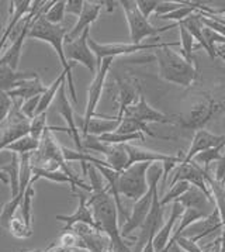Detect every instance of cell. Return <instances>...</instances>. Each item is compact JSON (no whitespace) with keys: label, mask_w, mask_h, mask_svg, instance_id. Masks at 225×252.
Instances as JSON below:
<instances>
[{"label":"cell","mask_w":225,"mask_h":252,"mask_svg":"<svg viewBox=\"0 0 225 252\" xmlns=\"http://www.w3.org/2000/svg\"><path fill=\"white\" fill-rule=\"evenodd\" d=\"M159 193L156 192L154 194V200H152V206L149 214L146 217V220L143 221V224L140 228V234L135 240V247H134L133 252H141L142 248L145 247V244L152 240L156 232L162 228V225L165 224L164 221V207L159 203Z\"/></svg>","instance_id":"7c38bea8"},{"label":"cell","mask_w":225,"mask_h":252,"mask_svg":"<svg viewBox=\"0 0 225 252\" xmlns=\"http://www.w3.org/2000/svg\"><path fill=\"white\" fill-rule=\"evenodd\" d=\"M13 109V99L9 96V93L0 91V124L7 119Z\"/></svg>","instance_id":"f6af8a7d"},{"label":"cell","mask_w":225,"mask_h":252,"mask_svg":"<svg viewBox=\"0 0 225 252\" xmlns=\"http://www.w3.org/2000/svg\"><path fill=\"white\" fill-rule=\"evenodd\" d=\"M47 117H48V111H44L41 114H35V117L31 120L30 135L37 141L41 140L44 130L47 128Z\"/></svg>","instance_id":"b9f144b4"},{"label":"cell","mask_w":225,"mask_h":252,"mask_svg":"<svg viewBox=\"0 0 225 252\" xmlns=\"http://www.w3.org/2000/svg\"><path fill=\"white\" fill-rule=\"evenodd\" d=\"M220 145H225V134L224 135H218V134H214V132L207 131L205 128L197 130V131H195L192 145L189 148V152L186 154L183 162H190L197 154L207 151L210 148L220 147Z\"/></svg>","instance_id":"ffe728a7"},{"label":"cell","mask_w":225,"mask_h":252,"mask_svg":"<svg viewBox=\"0 0 225 252\" xmlns=\"http://www.w3.org/2000/svg\"><path fill=\"white\" fill-rule=\"evenodd\" d=\"M177 27L180 31V47H182V55L186 60L192 63H195V57H193V50H195V38L193 35L187 31L183 26V23H177Z\"/></svg>","instance_id":"d590c367"},{"label":"cell","mask_w":225,"mask_h":252,"mask_svg":"<svg viewBox=\"0 0 225 252\" xmlns=\"http://www.w3.org/2000/svg\"><path fill=\"white\" fill-rule=\"evenodd\" d=\"M135 1H137L138 10L141 11V14L148 20H149L151 14L155 13L158 4H159V0H135Z\"/></svg>","instance_id":"bcb514c9"},{"label":"cell","mask_w":225,"mask_h":252,"mask_svg":"<svg viewBox=\"0 0 225 252\" xmlns=\"http://www.w3.org/2000/svg\"><path fill=\"white\" fill-rule=\"evenodd\" d=\"M155 60L159 66V78L165 82L190 88L197 79L196 63H192L182 54L172 50V47H164L155 51Z\"/></svg>","instance_id":"3957f363"},{"label":"cell","mask_w":225,"mask_h":252,"mask_svg":"<svg viewBox=\"0 0 225 252\" xmlns=\"http://www.w3.org/2000/svg\"><path fill=\"white\" fill-rule=\"evenodd\" d=\"M65 252H71V251H65Z\"/></svg>","instance_id":"11a10c76"},{"label":"cell","mask_w":225,"mask_h":252,"mask_svg":"<svg viewBox=\"0 0 225 252\" xmlns=\"http://www.w3.org/2000/svg\"><path fill=\"white\" fill-rule=\"evenodd\" d=\"M89 32H90V29H86L82 32V35L78 37L76 40L71 41V42H63V51H65V57H66L68 62H71V61L79 62L96 75L97 60H96V55L93 54V51L89 47V42H87Z\"/></svg>","instance_id":"30bf717a"},{"label":"cell","mask_w":225,"mask_h":252,"mask_svg":"<svg viewBox=\"0 0 225 252\" xmlns=\"http://www.w3.org/2000/svg\"><path fill=\"white\" fill-rule=\"evenodd\" d=\"M38 76V72L34 71H14L7 65L0 66V91L9 93L13 89L19 88L23 81H30Z\"/></svg>","instance_id":"cb8c5ba5"},{"label":"cell","mask_w":225,"mask_h":252,"mask_svg":"<svg viewBox=\"0 0 225 252\" xmlns=\"http://www.w3.org/2000/svg\"><path fill=\"white\" fill-rule=\"evenodd\" d=\"M106 252H114V251H112V247H110V248H109V250H107Z\"/></svg>","instance_id":"db71d44e"},{"label":"cell","mask_w":225,"mask_h":252,"mask_svg":"<svg viewBox=\"0 0 225 252\" xmlns=\"http://www.w3.org/2000/svg\"><path fill=\"white\" fill-rule=\"evenodd\" d=\"M40 99L41 96H35V97H31L28 100H23L21 101L20 110L21 113L27 117L32 120L37 114V107H38V103H40Z\"/></svg>","instance_id":"ee69618b"},{"label":"cell","mask_w":225,"mask_h":252,"mask_svg":"<svg viewBox=\"0 0 225 252\" xmlns=\"http://www.w3.org/2000/svg\"><path fill=\"white\" fill-rule=\"evenodd\" d=\"M125 150L128 154V166H131L134 163L138 162H151V163H156V162H172L176 161L182 163L184 161L186 154L179 152L177 155H170V154H164V152L151 151L138 145H133V144H125Z\"/></svg>","instance_id":"2e32d148"},{"label":"cell","mask_w":225,"mask_h":252,"mask_svg":"<svg viewBox=\"0 0 225 252\" xmlns=\"http://www.w3.org/2000/svg\"><path fill=\"white\" fill-rule=\"evenodd\" d=\"M176 202L182 203L184 209H196V210L205 214L207 217L214 212L215 209V203L213 197H208L203 190H200L198 188H196L193 185H190L189 190L183 193Z\"/></svg>","instance_id":"44dd1931"},{"label":"cell","mask_w":225,"mask_h":252,"mask_svg":"<svg viewBox=\"0 0 225 252\" xmlns=\"http://www.w3.org/2000/svg\"><path fill=\"white\" fill-rule=\"evenodd\" d=\"M106 157L107 168L121 173L128 168V154L125 150V144H106L102 152Z\"/></svg>","instance_id":"d4e9b609"},{"label":"cell","mask_w":225,"mask_h":252,"mask_svg":"<svg viewBox=\"0 0 225 252\" xmlns=\"http://www.w3.org/2000/svg\"><path fill=\"white\" fill-rule=\"evenodd\" d=\"M180 181H186L189 182L190 185H193L196 188H198L200 190L211 197V193L208 190L207 188V183H205L204 179V168H201L200 165H197L196 162L190 161V162H182L179 163L173 171V179L170 182L169 188L173 186L174 183Z\"/></svg>","instance_id":"5bb4252c"},{"label":"cell","mask_w":225,"mask_h":252,"mask_svg":"<svg viewBox=\"0 0 225 252\" xmlns=\"http://www.w3.org/2000/svg\"><path fill=\"white\" fill-rule=\"evenodd\" d=\"M52 3L54 1L45 3L44 7L38 11V14L32 19L30 31H28V37L51 44L52 48L55 50L58 58L61 61L63 72L66 73V85L69 86V93H71L72 100H73V103H78L76 89H75L73 78H72V68L75 66V62H72V63L68 62L66 57H65V51H63V41H65V37L69 32V30L65 26H62V24H51V23H48V21L45 20V17H44L45 9L51 7Z\"/></svg>","instance_id":"7a4b0ae2"},{"label":"cell","mask_w":225,"mask_h":252,"mask_svg":"<svg viewBox=\"0 0 225 252\" xmlns=\"http://www.w3.org/2000/svg\"><path fill=\"white\" fill-rule=\"evenodd\" d=\"M96 116L97 117H93L92 120L89 121V124H87L83 134H90L94 137H100L103 134L115 131L121 123L120 119H115V117H107V116H99V114H96Z\"/></svg>","instance_id":"f1b7e54d"},{"label":"cell","mask_w":225,"mask_h":252,"mask_svg":"<svg viewBox=\"0 0 225 252\" xmlns=\"http://www.w3.org/2000/svg\"><path fill=\"white\" fill-rule=\"evenodd\" d=\"M168 252H184V251L182 250V248H180V247H179V245L173 244V245H172V247L169 248V251H168Z\"/></svg>","instance_id":"816d5d0a"},{"label":"cell","mask_w":225,"mask_h":252,"mask_svg":"<svg viewBox=\"0 0 225 252\" xmlns=\"http://www.w3.org/2000/svg\"><path fill=\"white\" fill-rule=\"evenodd\" d=\"M21 101L20 99H13L10 114L0 124V151H3L11 142L30 134L31 120L21 113Z\"/></svg>","instance_id":"9c48e42d"},{"label":"cell","mask_w":225,"mask_h":252,"mask_svg":"<svg viewBox=\"0 0 225 252\" xmlns=\"http://www.w3.org/2000/svg\"><path fill=\"white\" fill-rule=\"evenodd\" d=\"M118 4L123 7L133 44H142V41L148 37H155L159 32H165V31L177 27L176 23L166 26V27H154L149 23V20L145 19L141 14V11L138 10L135 0H121V1H118Z\"/></svg>","instance_id":"5b68a950"},{"label":"cell","mask_w":225,"mask_h":252,"mask_svg":"<svg viewBox=\"0 0 225 252\" xmlns=\"http://www.w3.org/2000/svg\"><path fill=\"white\" fill-rule=\"evenodd\" d=\"M0 172L6 173L10 185L11 199L17 197L20 192V155L16 152H10V161L7 163H0Z\"/></svg>","instance_id":"f546056e"},{"label":"cell","mask_w":225,"mask_h":252,"mask_svg":"<svg viewBox=\"0 0 225 252\" xmlns=\"http://www.w3.org/2000/svg\"><path fill=\"white\" fill-rule=\"evenodd\" d=\"M31 4H32V1H30V0H16V1H11V17L7 27L4 29V32H3L1 38H0V52L7 47L9 40L11 38L16 27L19 26V23L31 11Z\"/></svg>","instance_id":"603a6c76"},{"label":"cell","mask_w":225,"mask_h":252,"mask_svg":"<svg viewBox=\"0 0 225 252\" xmlns=\"http://www.w3.org/2000/svg\"><path fill=\"white\" fill-rule=\"evenodd\" d=\"M66 13V1H54L50 9H47V11L44 13L45 20L51 24H61L65 17Z\"/></svg>","instance_id":"60d3db41"},{"label":"cell","mask_w":225,"mask_h":252,"mask_svg":"<svg viewBox=\"0 0 225 252\" xmlns=\"http://www.w3.org/2000/svg\"><path fill=\"white\" fill-rule=\"evenodd\" d=\"M184 4H186V1H159V4H158V7L154 13L155 17L162 19L166 14L183 7Z\"/></svg>","instance_id":"7bdbcfd3"},{"label":"cell","mask_w":225,"mask_h":252,"mask_svg":"<svg viewBox=\"0 0 225 252\" xmlns=\"http://www.w3.org/2000/svg\"><path fill=\"white\" fill-rule=\"evenodd\" d=\"M223 228H224V224H223L218 209L215 207L214 212L211 213L208 217H205L203 220H198L195 224H192L189 228L184 230L182 235L197 242L205 238V237H208L210 234H213L214 231H223Z\"/></svg>","instance_id":"ac0fdd59"},{"label":"cell","mask_w":225,"mask_h":252,"mask_svg":"<svg viewBox=\"0 0 225 252\" xmlns=\"http://www.w3.org/2000/svg\"><path fill=\"white\" fill-rule=\"evenodd\" d=\"M103 7H104L103 1H87V0H84L82 14L78 17L76 24L66 34L63 42H71V41L76 40L78 37L82 35V32L86 29H90V24L97 20Z\"/></svg>","instance_id":"d6986e66"},{"label":"cell","mask_w":225,"mask_h":252,"mask_svg":"<svg viewBox=\"0 0 225 252\" xmlns=\"http://www.w3.org/2000/svg\"><path fill=\"white\" fill-rule=\"evenodd\" d=\"M183 23V26L187 29V31L193 35V38L195 41L198 42V45L200 47H203L205 50V52L208 54V57L211 58V60H215V52L211 48H210V45L207 44V41L204 38V34H203V29H204V26H203V23H201V14L197 11L195 14H192V16H189L186 20L182 21Z\"/></svg>","instance_id":"83f0119b"},{"label":"cell","mask_w":225,"mask_h":252,"mask_svg":"<svg viewBox=\"0 0 225 252\" xmlns=\"http://www.w3.org/2000/svg\"><path fill=\"white\" fill-rule=\"evenodd\" d=\"M220 241H221V251L220 252H225V225L224 228H223V232H221Z\"/></svg>","instance_id":"f907efd6"},{"label":"cell","mask_w":225,"mask_h":252,"mask_svg":"<svg viewBox=\"0 0 225 252\" xmlns=\"http://www.w3.org/2000/svg\"><path fill=\"white\" fill-rule=\"evenodd\" d=\"M48 86H45L40 79V75L30 81H23L19 85V88L9 92L11 99H20V100H28L35 96H42L44 92L47 91Z\"/></svg>","instance_id":"4316f807"},{"label":"cell","mask_w":225,"mask_h":252,"mask_svg":"<svg viewBox=\"0 0 225 252\" xmlns=\"http://www.w3.org/2000/svg\"><path fill=\"white\" fill-rule=\"evenodd\" d=\"M217 55H220L223 61L225 62V47H220L218 50H217Z\"/></svg>","instance_id":"f5cc1de1"},{"label":"cell","mask_w":225,"mask_h":252,"mask_svg":"<svg viewBox=\"0 0 225 252\" xmlns=\"http://www.w3.org/2000/svg\"><path fill=\"white\" fill-rule=\"evenodd\" d=\"M189 188H190V183L186 181H180L177 182V183H174L173 186H170V189H169V192L165 194L164 197H161L159 199V203H161V206L165 207L166 204H169V203H173L176 202L183 193H186L189 190Z\"/></svg>","instance_id":"ab89813d"},{"label":"cell","mask_w":225,"mask_h":252,"mask_svg":"<svg viewBox=\"0 0 225 252\" xmlns=\"http://www.w3.org/2000/svg\"><path fill=\"white\" fill-rule=\"evenodd\" d=\"M225 113V97L217 99L213 93H201L193 101L190 109L176 116L179 127L186 130H203L205 126Z\"/></svg>","instance_id":"277c9868"},{"label":"cell","mask_w":225,"mask_h":252,"mask_svg":"<svg viewBox=\"0 0 225 252\" xmlns=\"http://www.w3.org/2000/svg\"><path fill=\"white\" fill-rule=\"evenodd\" d=\"M7 230L10 231V234L16 238H20V240H26V238H30L32 235V227L27 225L26 221L23 220V217L19 216H14L11 219V221L9 222V227Z\"/></svg>","instance_id":"74e56055"},{"label":"cell","mask_w":225,"mask_h":252,"mask_svg":"<svg viewBox=\"0 0 225 252\" xmlns=\"http://www.w3.org/2000/svg\"><path fill=\"white\" fill-rule=\"evenodd\" d=\"M151 165V162H138L121 172L118 179L120 194L133 202L140 200L149 189L148 169Z\"/></svg>","instance_id":"8992f818"},{"label":"cell","mask_w":225,"mask_h":252,"mask_svg":"<svg viewBox=\"0 0 225 252\" xmlns=\"http://www.w3.org/2000/svg\"><path fill=\"white\" fill-rule=\"evenodd\" d=\"M204 179L207 188L211 193V197L215 203V207L218 209L223 224L225 225V178L224 179H215L214 173H211L208 168L204 169Z\"/></svg>","instance_id":"484cf974"},{"label":"cell","mask_w":225,"mask_h":252,"mask_svg":"<svg viewBox=\"0 0 225 252\" xmlns=\"http://www.w3.org/2000/svg\"><path fill=\"white\" fill-rule=\"evenodd\" d=\"M4 1H0V31L3 29V21H4Z\"/></svg>","instance_id":"681fc988"},{"label":"cell","mask_w":225,"mask_h":252,"mask_svg":"<svg viewBox=\"0 0 225 252\" xmlns=\"http://www.w3.org/2000/svg\"><path fill=\"white\" fill-rule=\"evenodd\" d=\"M73 193H75V194L78 196V199H79V204H78V207H76V212L73 213V214H71V216H63V214L55 216V219H56L58 221L65 222L62 231H71L76 224H86V225H90L93 228L99 230L97 225H96V222H94V219H93L92 210H90V207L87 206V197H86V194L82 192H78V190H73Z\"/></svg>","instance_id":"e0dca14e"},{"label":"cell","mask_w":225,"mask_h":252,"mask_svg":"<svg viewBox=\"0 0 225 252\" xmlns=\"http://www.w3.org/2000/svg\"><path fill=\"white\" fill-rule=\"evenodd\" d=\"M115 132H118V134H137V132H142V134H148L149 137H154V138L159 137L156 132H154L148 127V124H143L141 121L134 120V119H130V117H123V120H121Z\"/></svg>","instance_id":"d6a6232c"},{"label":"cell","mask_w":225,"mask_h":252,"mask_svg":"<svg viewBox=\"0 0 225 252\" xmlns=\"http://www.w3.org/2000/svg\"><path fill=\"white\" fill-rule=\"evenodd\" d=\"M56 110L63 117V120L66 121L68 124V128H61V127H50V130L54 131H66L68 135L71 137L75 145H76V150L78 151L84 152L82 145V137H81V131L78 130V126H76V121H75V114H73V109L71 106V101L66 96V79L62 82L61 88L58 91L56 94Z\"/></svg>","instance_id":"4fadbf2b"},{"label":"cell","mask_w":225,"mask_h":252,"mask_svg":"<svg viewBox=\"0 0 225 252\" xmlns=\"http://www.w3.org/2000/svg\"><path fill=\"white\" fill-rule=\"evenodd\" d=\"M225 145H220V147H215V148H210V150H207V151L200 152V154H197L195 158L192 159L193 162H196L197 165H203L205 168H208L213 162H218L221 161L223 158H224L225 151L224 150Z\"/></svg>","instance_id":"e575fe53"},{"label":"cell","mask_w":225,"mask_h":252,"mask_svg":"<svg viewBox=\"0 0 225 252\" xmlns=\"http://www.w3.org/2000/svg\"><path fill=\"white\" fill-rule=\"evenodd\" d=\"M89 47L96 55L97 60V69L102 65V61L104 58H115L120 55H128L138 51L145 50H158L164 47H177L180 45L179 42H148V44H133V42H110V44H102L96 40L90 38L89 35Z\"/></svg>","instance_id":"52a82bcc"},{"label":"cell","mask_w":225,"mask_h":252,"mask_svg":"<svg viewBox=\"0 0 225 252\" xmlns=\"http://www.w3.org/2000/svg\"><path fill=\"white\" fill-rule=\"evenodd\" d=\"M140 97V92L137 91V88L131 85L130 82H120L118 85V101H120V107H118V113L115 116V119L123 120L124 111L128 106H133L135 101Z\"/></svg>","instance_id":"4dcf8cb0"},{"label":"cell","mask_w":225,"mask_h":252,"mask_svg":"<svg viewBox=\"0 0 225 252\" xmlns=\"http://www.w3.org/2000/svg\"><path fill=\"white\" fill-rule=\"evenodd\" d=\"M124 117H130L137 121H141L143 124H149V123H159V124H177L176 116H169L165 114L162 111L154 109L142 93H140L138 100L134 103L133 106H128L124 111Z\"/></svg>","instance_id":"8fae6325"},{"label":"cell","mask_w":225,"mask_h":252,"mask_svg":"<svg viewBox=\"0 0 225 252\" xmlns=\"http://www.w3.org/2000/svg\"><path fill=\"white\" fill-rule=\"evenodd\" d=\"M100 141L106 142V144H130L131 141H137V140H142V132H137V134H118V132H109V134H103L100 137H97Z\"/></svg>","instance_id":"f35d334b"},{"label":"cell","mask_w":225,"mask_h":252,"mask_svg":"<svg viewBox=\"0 0 225 252\" xmlns=\"http://www.w3.org/2000/svg\"><path fill=\"white\" fill-rule=\"evenodd\" d=\"M38 147H40V141L34 140L30 134H28V135L23 137V138L17 140V141L11 142L10 145H7L3 151L16 152L17 155H24V154H32V152H35L38 150Z\"/></svg>","instance_id":"836d02e7"},{"label":"cell","mask_w":225,"mask_h":252,"mask_svg":"<svg viewBox=\"0 0 225 252\" xmlns=\"http://www.w3.org/2000/svg\"><path fill=\"white\" fill-rule=\"evenodd\" d=\"M34 183L35 182L31 179L30 185L26 189V193H24V197H23V202H21L20 206L21 217L26 221V224L30 225V227H32V200H34V196H35Z\"/></svg>","instance_id":"8d00e7d4"},{"label":"cell","mask_w":225,"mask_h":252,"mask_svg":"<svg viewBox=\"0 0 225 252\" xmlns=\"http://www.w3.org/2000/svg\"><path fill=\"white\" fill-rule=\"evenodd\" d=\"M141 252H155L154 238H152V240H149V241L145 244V247H143L142 251H141Z\"/></svg>","instance_id":"c3c4849f"},{"label":"cell","mask_w":225,"mask_h":252,"mask_svg":"<svg viewBox=\"0 0 225 252\" xmlns=\"http://www.w3.org/2000/svg\"><path fill=\"white\" fill-rule=\"evenodd\" d=\"M71 231H73L82 241V250L87 252H106L110 247L112 242L109 237L102 231L93 228L86 224H76Z\"/></svg>","instance_id":"9a60e30c"},{"label":"cell","mask_w":225,"mask_h":252,"mask_svg":"<svg viewBox=\"0 0 225 252\" xmlns=\"http://www.w3.org/2000/svg\"><path fill=\"white\" fill-rule=\"evenodd\" d=\"M224 17H225V16H224Z\"/></svg>","instance_id":"9f6ffc18"},{"label":"cell","mask_w":225,"mask_h":252,"mask_svg":"<svg viewBox=\"0 0 225 252\" xmlns=\"http://www.w3.org/2000/svg\"><path fill=\"white\" fill-rule=\"evenodd\" d=\"M82 169L90 179L92 196L87 199V206L92 210L99 231L109 237L114 252H133L130 244L121 237V230L118 227V209L107 189V185L104 183L102 173L94 165L86 162H82Z\"/></svg>","instance_id":"6da1fadb"},{"label":"cell","mask_w":225,"mask_h":252,"mask_svg":"<svg viewBox=\"0 0 225 252\" xmlns=\"http://www.w3.org/2000/svg\"><path fill=\"white\" fill-rule=\"evenodd\" d=\"M112 61L114 58H104L102 61V65L99 66V69L96 72L94 78H93L92 83L89 86V92H87V104H86V110L83 117H75L76 121V126H78V130L82 131V134L86 130L89 121L92 120L93 117H96V109H97V104L102 99L103 89H104V83H106V78H107V73L110 71L112 65Z\"/></svg>","instance_id":"ba28073f"},{"label":"cell","mask_w":225,"mask_h":252,"mask_svg":"<svg viewBox=\"0 0 225 252\" xmlns=\"http://www.w3.org/2000/svg\"><path fill=\"white\" fill-rule=\"evenodd\" d=\"M66 79V73L62 71L59 73V76L55 79V81L52 82L51 85L47 88V91L44 92V94L41 96V99H40V103H38V107H37V114H41L44 111H48V107L51 106L52 100L56 97V94H58V91H59V88H61L62 82Z\"/></svg>","instance_id":"1f68e13d"},{"label":"cell","mask_w":225,"mask_h":252,"mask_svg":"<svg viewBox=\"0 0 225 252\" xmlns=\"http://www.w3.org/2000/svg\"><path fill=\"white\" fill-rule=\"evenodd\" d=\"M83 4H84V0H68L66 1V11L79 17L82 14Z\"/></svg>","instance_id":"7dc6e473"},{"label":"cell","mask_w":225,"mask_h":252,"mask_svg":"<svg viewBox=\"0 0 225 252\" xmlns=\"http://www.w3.org/2000/svg\"><path fill=\"white\" fill-rule=\"evenodd\" d=\"M184 206L182 203L173 202L172 203V209H170V216L168 219V221L162 225V228L156 232L154 237V248L155 252H162L168 247V244L170 242L172 238V232H173L174 222L180 219V216L183 214Z\"/></svg>","instance_id":"7402d4cb"}]
</instances>
